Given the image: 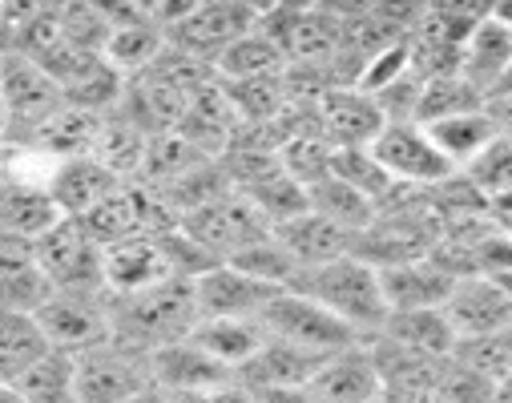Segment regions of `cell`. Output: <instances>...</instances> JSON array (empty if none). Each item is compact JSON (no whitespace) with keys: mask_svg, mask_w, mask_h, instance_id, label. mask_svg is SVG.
I'll return each mask as SVG.
<instances>
[{"mask_svg":"<svg viewBox=\"0 0 512 403\" xmlns=\"http://www.w3.org/2000/svg\"><path fill=\"white\" fill-rule=\"evenodd\" d=\"M109 323L113 339L134 347V351H162L170 343H182L194 323H198V303H194V283L190 279H170L162 287L109 299Z\"/></svg>","mask_w":512,"mask_h":403,"instance_id":"cell-1","label":"cell"},{"mask_svg":"<svg viewBox=\"0 0 512 403\" xmlns=\"http://www.w3.org/2000/svg\"><path fill=\"white\" fill-rule=\"evenodd\" d=\"M299 295L315 299L319 307H327L335 319H343L363 343L375 339L388 323V299H383V287H379V271L367 266L363 258L347 254V258H335L327 266H311V271H299L295 287Z\"/></svg>","mask_w":512,"mask_h":403,"instance_id":"cell-2","label":"cell"},{"mask_svg":"<svg viewBox=\"0 0 512 403\" xmlns=\"http://www.w3.org/2000/svg\"><path fill=\"white\" fill-rule=\"evenodd\" d=\"M0 109H5V154H17V150H29L37 133L65 109V93L41 65H33L29 57L5 53Z\"/></svg>","mask_w":512,"mask_h":403,"instance_id":"cell-3","label":"cell"},{"mask_svg":"<svg viewBox=\"0 0 512 403\" xmlns=\"http://www.w3.org/2000/svg\"><path fill=\"white\" fill-rule=\"evenodd\" d=\"M254 5H238V0H210V5H182V9H166V45L210 65L246 33H254L259 25Z\"/></svg>","mask_w":512,"mask_h":403,"instance_id":"cell-4","label":"cell"},{"mask_svg":"<svg viewBox=\"0 0 512 403\" xmlns=\"http://www.w3.org/2000/svg\"><path fill=\"white\" fill-rule=\"evenodd\" d=\"M267 339H279V343H291L299 351H311V355H339V351H351L359 347L363 339L343 323L335 319L327 307H319L315 299L299 295V291H283L271 299V307L259 315Z\"/></svg>","mask_w":512,"mask_h":403,"instance_id":"cell-5","label":"cell"},{"mask_svg":"<svg viewBox=\"0 0 512 403\" xmlns=\"http://www.w3.org/2000/svg\"><path fill=\"white\" fill-rule=\"evenodd\" d=\"M371 154L383 166V174L404 190H432L456 174L420 121H388L371 142Z\"/></svg>","mask_w":512,"mask_h":403,"instance_id":"cell-6","label":"cell"},{"mask_svg":"<svg viewBox=\"0 0 512 403\" xmlns=\"http://www.w3.org/2000/svg\"><path fill=\"white\" fill-rule=\"evenodd\" d=\"M37 266L53 291H77V295H105V271H101V246L85 234L81 222L61 218L41 242H37Z\"/></svg>","mask_w":512,"mask_h":403,"instance_id":"cell-7","label":"cell"},{"mask_svg":"<svg viewBox=\"0 0 512 403\" xmlns=\"http://www.w3.org/2000/svg\"><path fill=\"white\" fill-rule=\"evenodd\" d=\"M77 363V403H125L130 395L154 387L150 355L117 339L73 355Z\"/></svg>","mask_w":512,"mask_h":403,"instance_id":"cell-8","label":"cell"},{"mask_svg":"<svg viewBox=\"0 0 512 403\" xmlns=\"http://www.w3.org/2000/svg\"><path fill=\"white\" fill-rule=\"evenodd\" d=\"M178 226H182L214 262H226V258L238 254L242 246H250V242H259V238L271 234V222H267L259 210H254L234 186H230L222 198H214V202L198 206L194 214L178 218Z\"/></svg>","mask_w":512,"mask_h":403,"instance_id":"cell-9","label":"cell"},{"mask_svg":"<svg viewBox=\"0 0 512 403\" xmlns=\"http://www.w3.org/2000/svg\"><path fill=\"white\" fill-rule=\"evenodd\" d=\"M37 323L53 351L81 355L113 339L109 323V295H77V291H53L45 307L37 311Z\"/></svg>","mask_w":512,"mask_h":403,"instance_id":"cell-10","label":"cell"},{"mask_svg":"<svg viewBox=\"0 0 512 403\" xmlns=\"http://www.w3.org/2000/svg\"><path fill=\"white\" fill-rule=\"evenodd\" d=\"M315 117H319V129L323 138L335 146V150H367L383 125H388V117H383L379 101L355 85H331L319 105H315Z\"/></svg>","mask_w":512,"mask_h":403,"instance_id":"cell-11","label":"cell"},{"mask_svg":"<svg viewBox=\"0 0 512 403\" xmlns=\"http://www.w3.org/2000/svg\"><path fill=\"white\" fill-rule=\"evenodd\" d=\"M61 222V210L49 194V182L29 178L0 162V234L41 242Z\"/></svg>","mask_w":512,"mask_h":403,"instance_id":"cell-12","label":"cell"},{"mask_svg":"<svg viewBox=\"0 0 512 403\" xmlns=\"http://www.w3.org/2000/svg\"><path fill=\"white\" fill-rule=\"evenodd\" d=\"M275 295H283V291L234 271L230 262H218L206 275L194 279L198 319H259Z\"/></svg>","mask_w":512,"mask_h":403,"instance_id":"cell-13","label":"cell"},{"mask_svg":"<svg viewBox=\"0 0 512 403\" xmlns=\"http://www.w3.org/2000/svg\"><path fill=\"white\" fill-rule=\"evenodd\" d=\"M444 319L452 323L460 343L472 339H488L512 327V299L484 275H468L452 287L448 303H444Z\"/></svg>","mask_w":512,"mask_h":403,"instance_id":"cell-14","label":"cell"},{"mask_svg":"<svg viewBox=\"0 0 512 403\" xmlns=\"http://www.w3.org/2000/svg\"><path fill=\"white\" fill-rule=\"evenodd\" d=\"M101 271H105V295L109 299L138 295V291H150V287L178 279L170 258H166L162 238H130V242H117V246L101 250Z\"/></svg>","mask_w":512,"mask_h":403,"instance_id":"cell-15","label":"cell"},{"mask_svg":"<svg viewBox=\"0 0 512 403\" xmlns=\"http://www.w3.org/2000/svg\"><path fill=\"white\" fill-rule=\"evenodd\" d=\"M460 279L428 254L416 262H400V266H383L379 271V287L388 299V311H444L452 287Z\"/></svg>","mask_w":512,"mask_h":403,"instance_id":"cell-16","label":"cell"},{"mask_svg":"<svg viewBox=\"0 0 512 403\" xmlns=\"http://www.w3.org/2000/svg\"><path fill=\"white\" fill-rule=\"evenodd\" d=\"M327 359L323 355H311V351H299L291 343H279V339H267L234 379L259 399V395H271V391H287V387H307L315 379V371L323 367Z\"/></svg>","mask_w":512,"mask_h":403,"instance_id":"cell-17","label":"cell"},{"mask_svg":"<svg viewBox=\"0 0 512 403\" xmlns=\"http://www.w3.org/2000/svg\"><path fill=\"white\" fill-rule=\"evenodd\" d=\"M512 65V33L508 25L488 9V17L472 29V37L460 49V77L488 101L492 89L500 85V77Z\"/></svg>","mask_w":512,"mask_h":403,"instance_id":"cell-18","label":"cell"},{"mask_svg":"<svg viewBox=\"0 0 512 403\" xmlns=\"http://www.w3.org/2000/svg\"><path fill=\"white\" fill-rule=\"evenodd\" d=\"M323 403H371L383 395V383H379V371H375V359L367 351V343L351 347V351H339L331 355L315 379L307 383Z\"/></svg>","mask_w":512,"mask_h":403,"instance_id":"cell-19","label":"cell"},{"mask_svg":"<svg viewBox=\"0 0 512 403\" xmlns=\"http://www.w3.org/2000/svg\"><path fill=\"white\" fill-rule=\"evenodd\" d=\"M121 186V178L101 166L97 158H73V162H57V170L49 174V194L61 210V218H85L93 206H101L113 190Z\"/></svg>","mask_w":512,"mask_h":403,"instance_id":"cell-20","label":"cell"},{"mask_svg":"<svg viewBox=\"0 0 512 403\" xmlns=\"http://www.w3.org/2000/svg\"><path fill=\"white\" fill-rule=\"evenodd\" d=\"M150 375H154V387H162L170 399L234 379V371H226L222 363H214V359H210L206 351H198L190 339L154 351V355H150Z\"/></svg>","mask_w":512,"mask_h":403,"instance_id":"cell-21","label":"cell"},{"mask_svg":"<svg viewBox=\"0 0 512 403\" xmlns=\"http://www.w3.org/2000/svg\"><path fill=\"white\" fill-rule=\"evenodd\" d=\"M275 238H279V246L299 262V271H311V266H327V262L347 258V254L355 250V234L331 226L327 218H319V214H311V210L299 214V218H291V222H283V226H275Z\"/></svg>","mask_w":512,"mask_h":403,"instance_id":"cell-22","label":"cell"},{"mask_svg":"<svg viewBox=\"0 0 512 403\" xmlns=\"http://www.w3.org/2000/svg\"><path fill=\"white\" fill-rule=\"evenodd\" d=\"M186 339L198 351H206L214 363H222L226 371L238 375L267 343V331L259 319H198Z\"/></svg>","mask_w":512,"mask_h":403,"instance_id":"cell-23","label":"cell"},{"mask_svg":"<svg viewBox=\"0 0 512 403\" xmlns=\"http://www.w3.org/2000/svg\"><path fill=\"white\" fill-rule=\"evenodd\" d=\"M428 138L436 142V150L448 158V166L456 174H464L496 138H500V125L492 121L488 105L484 109H468V113H456V117H444V121H432L424 125Z\"/></svg>","mask_w":512,"mask_h":403,"instance_id":"cell-24","label":"cell"},{"mask_svg":"<svg viewBox=\"0 0 512 403\" xmlns=\"http://www.w3.org/2000/svg\"><path fill=\"white\" fill-rule=\"evenodd\" d=\"M101 121L105 117H93L85 109H73L65 105L29 146V154H41L49 162H73V158H93L97 150V138H101Z\"/></svg>","mask_w":512,"mask_h":403,"instance_id":"cell-25","label":"cell"},{"mask_svg":"<svg viewBox=\"0 0 512 403\" xmlns=\"http://www.w3.org/2000/svg\"><path fill=\"white\" fill-rule=\"evenodd\" d=\"M379 335L392 339L404 351L428 355V359H452L456 347H460L444 311H396V315H388V323H383Z\"/></svg>","mask_w":512,"mask_h":403,"instance_id":"cell-26","label":"cell"},{"mask_svg":"<svg viewBox=\"0 0 512 403\" xmlns=\"http://www.w3.org/2000/svg\"><path fill=\"white\" fill-rule=\"evenodd\" d=\"M49 351L37 315H0V387H13Z\"/></svg>","mask_w":512,"mask_h":403,"instance_id":"cell-27","label":"cell"},{"mask_svg":"<svg viewBox=\"0 0 512 403\" xmlns=\"http://www.w3.org/2000/svg\"><path fill=\"white\" fill-rule=\"evenodd\" d=\"M307 210L311 214H319V218H327L331 226H339V230H347V234H363L371 222H375V202H367L363 194H355L351 186H343L339 178H319L315 186H307Z\"/></svg>","mask_w":512,"mask_h":403,"instance_id":"cell-28","label":"cell"},{"mask_svg":"<svg viewBox=\"0 0 512 403\" xmlns=\"http://www.w3.org/2000/svg\"><path fill=\"white\" fill-rule=\"evenodd\" d=\"M287 69V57L279 53V45L271 37H263L259 29L246 33L242 41H234L218 61H214V77L234 85V81H259V77H279Z\"/></svg>","mask_w":512,"mask_h":403,"instance_id":"cell-29","label":"cell"},{"mask_svg":"<svg viewBox=\"0 0 512 403\" xmlns=\"http://www.w3.org/2000/svg\"><path fill=\"white\" fill-rule=\"evenodd\" d=\"M464 178L480 190V198L488 202L492 218H508L512 214V138L500 133V138L464 170Z\"/></svg>","mask_w":512,"mask_h":403,"instance_id":"cell-30","label":"cell"},{"mask_svg":"<svg viewBox=\"0 0 512 403\" xmlns=\"http://www.w3.org/2000/svg\"><path fill=\"white\" fill-rule=\"evenodd\" d=\"M13 387L29 403H77V363L65 351H49Z\"/></svg>","mask_w":512,"mask_h":403,"instance_id":"cell-31","label":"cell"},{"mask_svg":"<svg viewBox=\"0 0 512 403\" xmlns=\"http://www.w3.org/2000/svg\"><path fill=\"white\" fill-rule=\"evenodd\" d=\"M488 101L456 73H440V77H428L424 89H420V109H416V121L420 125H432V121H444V117H456V113H468V109H484Z\"/></svg>","mask_w":512,"mask_h":403,"instance_id":"cell-32","label":"cell"},{"mask_svg":"<svg viewBox=\"0 0 512 403\" xmlns=\"http://www.w3.org/2000/svg\"><path fill=\"white\" fill-rule=\"evenodd\" d=\"M331 178H339L343 186H351L355 194H363L367 202H375V210L400 190L388 174H383V166L375 162L371 146L367 150H335L331 154Z\"/></svg>","mask_w":512,"mask_h":403,"instance_id":"cell-33","label":"cell"},{"mask_svg":"<svg viewBox=\"0 0 512 403\" xmlns=\"http://www.w3.org/2000/svg\"><path fill=\"white\" fill-rule=\"evenodd\" d=\"M53 287L45 283L41 266H0V315H37Z\"/></svg>","mask_w":512,"mask_h":403,"instance_id":"cell-34","label":"cell"},{"mask_svg":"<svg viewBox=\"0 0 512 403\" xmlns=\"http://www.w3.org/2000/svg\"><path fill=\"white\" fill-rule=\"evenodd\" d=\"M174 403H254V395L238 379H226V383H214V387H202L190 395H174Z\"/></svg>","mask_w":512,"mask_h":403,"instance_id":"cell-35","label":"cell"},{"mask_svg":"<svg viewBox=\"0 0 512 403\" xmlns=\"http://www.w3.org/2000/svg\"><path fill=\"white\" fill-rule=\"evenodd\" d=\"M125 403H174L162 387H146V391H138V395H130V399H125Z\"/></svg>","mask_w":512,"mask_h":403,"instance_id":"cell-36","label":"cell"},{"mask_svg":"<svg viewBox=\"0 0 512 403\" xmlns=\"http://www.w3.org/2000/svg\"><path fill=\"white\" fill-rule=\"evenodd\" d=\"M496 399H500V403H512V371L496 383Z\"/></svg>","mask_w":512,"mask_h":403,"instance_id":"cell-37","label":"cell"},{"mask_svg":"<svg viewBox=\"0 0 512 403\" xmlns=\"http://www.w3.org/2000/svg\"><path fill=\"white\" fill-rule=\"evenodd\" d=\"M0 403H29V399L17 387H0Z\"/></svg>","mask_w":512,"mask_h":403,"instance_id":"cell-38","label":"cell"},{"mask_svg":"<svg viewBox=\"0 0 512 403\" xmlns=\"http://www.w3.org/2000/svg\"><path fill=\"white\" fill-rule=\"evenodd\" d=\"M0 77H5V53H0ZM0 158H5V109H0Z\"/></svg>","mask_w":512,"mask_h":403,"instance_id":"cell-39","label":"cell"},{"mask_svg":"<svg viewBox=\"0 0 512 403\" xmlns=\"http://www.w3.org/2000/svg\"><path fill=\"white\" fill-rule=\"evenodd\" d=\"M492 283H496V287H500V291L512 299V271H504V275H492Z\"/></svg>","mask_w":512,"mask_h":403,"instance_id":"cell-40","label":"cell"},{"mask_svg":"<svg viewBox=\"0 0 512 403\" xmlns=\"http://www.w3.org/2000/svg\"><path fill=\"white\" fill-rule=\"evenodd\" d=\"M371 403H388V399H383V395H379V399H371Z\"/></svg>","mask_w":512,"mask_h":403,"instance_id":"cell-41","label":"cell"}]
</instances>
